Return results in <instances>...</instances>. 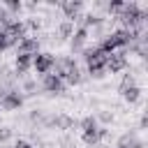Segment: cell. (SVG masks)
<instances>
[{
	"label": "cell",
	"mask_w": 148,
	"mask_h": 148,
	"mask_svg": "<svg viewBox=\"0 0 148 148\" xmlns=\"http://www.w3.org/2000/svg\"><path fill=\"white\" fill-rule=\"evenodd\" d=\"M53 62H56V58H53L51 53H35V56H32V69H35L37 74H42V76L51 74Z\"/></svg>",
	"instance_id": "cell-1"
},
{
	"label": "cell",
	"mask_w": 148,
	"mask_h": 148,
	"mask_svg": "<svg viewBox=\"0 0 148 148\" xmlns=\"http://www.w3.org/2000/svg\"><path fill=\"white\" fill-rule=\"evenodd\" d=\"M0 106H2L5 111H16V109H21V106H23V95H21V90H18V88L7 90V92L2 95V99H0Z\"/></svg>",
	"instance_id": "cell-2"
},
{
	"label": "cell",
	"mask_w": 148,
	"mask_h": 148,
	"mask_svg": "<svg viewBox=\"0 0 148 148\" xmlns=\"http://www.w3.org/2000/svg\"><path fill=\"white\" fill-rule=\"evenodd\" d=\"M104 69L111 72V74H118V72L127 69V56H125V51L109 53V58H106V67H104Z\"/></svg>",
	"instance_id": "cell-3"
},
{
	"label": "cell",
	"mask_w": 148,
	"mask_h": 148,
	"mask_svg": "<svg viewBox=\"0 0 148 148\" xmlns=\"http://www.w3.org/2000/svg\"><path fill=\"white\" fill-rule=\"evenodd\" d=\"M88 37H90V30H86V28H74V32H72V39H69V49H72V53H81L83 49H86V42H88Z\"/></svg>",
	"instance_id": "cell-4"
},
{
	"label": "cell",
	"mask_w": 148,
	"mask_h": 148,
	"mask_svg": "<svg viewBox=\"0 0 148 148\" xmlns=\"http://www.w3.org/2000/svg\"><path fill=\"white\" fill-rule=\"evenodd\" d=\"M16 53H25V56L39 53V37H37V35H25V37L16 44Z\"/></svg>",
	"instance_id": "cell-5"
},
{
	"label": "cell",
	"mask_w": 148,
	"mask_h": 148,
	"mask_svg": "<svg viewBox=\"0 0 148 148\" xmlns=\"http://www.w3.org/2000/svg\"><path fill=\"white\" fill-rule=\"evenodd\" d=\"M58 7L62 9L65 18L74 23V21H79V14H81V9H83V2H81V0H65V2H60Z\"/></svg>",
	"instance_id": "cell-6"
},
{
	"label": "cell",
	"mask_w": 148,
	"mask_h": 148,
	"mask_svg": "<svg viewBox=\"0 0 148 148\" xmlns=\"http://www.w3.org/2000/svg\"><path fill=\"white\" fill-rule=\"evenodd\" d=\"M42 86H44V90L51 92V95H60V92H65V81L58 79L56 74H46V76L42 79Z\"/></svg>",
	"instance_id": "cell-7"
},
{
	"label": "cell",
	"mask_w": 148,
	"mask_h": 148,
	"mask_svg": "<svg viewBox=\"0 0 148 148\" xmlns=\"http://www.w3.org/2000/svg\"><path fill=\"white\" fill-rule=\"evenodd\" d=\"M32 67V56H25V53H16V60H14V74L16 76H25V72Z\"/></svg>",
	"instance_id": "cell-8"
},
{
	"label": "cell",
	"mask_w": 148,
	"mask_h": 148,
	"mask_svg": "<svg viewBox=\"0 0 148 148\" xmlns=\"http://www.w3.org/2000/svg\"><path fill=\"white\" fill-rule=\"evenodd\" d=\"M120 95H123V99L127 102V104H136L139 99H141V88L134 83V86H127V88H120Z\"/></svg>",
	"instance_id": "cell-9"
},
{
	"label": "cell",
	"mask_w": 148,
	"mask_h": 148,
	"mask_svg": "<svg viewBox=\"0 0 148 148\" xmlns=\"http://www.w3.org/2000/svg\"><path fill=\"white\" fill-rule=\"evenodd\" d=\"M139 136H136V132H125V134H120L118 136V141H116V148H134V141H136Z\"/></svg>",
	"instance_id": "cell-10"
},
{
	"label": "cell",
	"mask_w": 148,
	"mask_h": 148,
	"mask_svg": "<svg viewBox=\"0 0 148 148\" xmlns=\"http://www.w3.org/2000/svg\"><path fill=\"white\" fill-rule=\"evenodd\" d=\"M79 127H81V132H83V134H88V132H95L99 125H97L95 116H86V118H81V120H79Z\"/></svg>",
	"instance_id": "cell-11"
},
{
	"label": "cell",
	"mask_w": 148,
	"mask_h": 148,
	"mask_svg": "<svg viewBox=\"0 0 148 148\" xmlns=\"http://www.w3.org/2000/svg\"><path fill=\"white\" fill-rule=\"evenodd\" d=\"M74 28H76V25H74L72 21L62 18V21H60V25H58V37H60V39H65V37H72Z\"/></svg>",
	"instance_id": "cell-12"
},
{
	"label": "cell",
	"mask_w": 148,
	"mask_h": 148,
	"mask_svg": "<svg viewBox=\"0 0 148 148\" xmlns=\"http://www.w3.org/2000/svg\"><path fill=\"white\" fill-rule=\"evenodd\" d=\"M2 7L7 9L9 16H14V14H18V12L23 9V2H21V0H7V2H2Z\"/></svg>",
	"instance_id": "cell-13"
},
{
	"label": "cell",
	"mask_w": 148,
	"mask_h": 148,
	"mask_svg": "<svg viewBox=\"0 0 148 148\" xmlns=\"http://www.w3.org/2000/svg\"><path fill=\"white\" fill-rule=\"evenodd\" d=\"M83 81V74H81V69L76 67V69H72L69 74H67V79H65V83H72V86H76V83H81Z\"/></svg>",
	"instance_id": "cell-14"
},
{
	"label": "cell",
	"mask_w": 148,
	"mask_h": 148,
	"mask_svg": "<svg viewBox=\"0 0 148 148\" xmlns=\"http://www.w3.org/2000/svg\"><path fill=\"white\" fill-rule=\"evenodd\" d=\"M123 5H125L123 0H111V2H106V12H109V14H118V12L123 9Z\"/></svg>",
	"instance_id": "cell-15"
},
{
	"label": "cell",
	"mask_w": 148,
	"mask_h": 148,
	"mask_svg": "<svg viewBox=\"0 0 148 148\" xmlns=\"http://www.w3.org/2000/svg\"><path fill=\"white\" fill-rule=\"evenodd\" d=\"M28 120H30V123H37V125H42V120H44V111H39V109H32V111H30V116H28Z\"/></svg>",
	"instance_id": "cell-16"
},
{
	"label": "cell",
	"mask_w": 148,
	"mask_h": 148,
	"mask_svg": "<svg viewBox=\"0 0 148 148\" xmlns=\"http://www.w3.org/2000/svg\"><path fill=\"white\" fill-rule=\"evenodd\" d=\"M95 120H99V123L109 125V123H113V113H111V111H99V113L95 116Z\"/></svg>",
	"instance_id": "cell-17"
},
{
	"label": "cell",
	"mask_w": 148,
	"mask_h": 148,
	"mask_svg": "<svg viewBox=\"0 0 148 148\" xmlns=\"http://www.w3.org/2000/svg\"><path fill=\"white\" fill-rule=\"evenodd\" d=\"M35 88H37V83H35L32 79H25V81H23V90H21V92H25V95H32V92H35Z\"/></svg>",
	"instance_id": "cell-18"
},
{
	"label": "cell",
	"mask_w": 148,
	"mask_h": 148,
	"mask_svg": "<svg viewBox=\"0 0 148 148\" xmlns=\"http://www.w3.org/2000/svg\"><path fill=\"white\" fill-rule=\"evenodd\" d=\"M12 139V127H0V143H7Z\"/></svg>",
	"instance_id": "cell-19"
},
{
	"label": "cell",
	"mask_w": 148,
	"mask_h": 148,
	"mask_svg": "<svg viewBox=\"0 0 148 148\" xmlns=\"http://www.w3.org/2000/svg\"><path fill=\"white\" fill-rule=\"evenodd\" d=\"M12 44H9V39H7V35H5V30L0 28V53L5 51V49H9Z\"/></svg>",
	"instance_id": "cell-20"
},
{
	"label": "cell",
	"mask_w": 148,
	"mask_h": 148,
	"mask_svg": "<svg viewBox=\"0 0 148 148\" xmlns=\"http://www.w3.org/2000/svg\"><path fill=\"white\" fill-rule=\"evenodd\" d=\"M14 148H35L30 141H25V139H18L16 143H14Z\"/></svg>",
	"instance_id": "cell-21"
},
{
	"label": "cell",
	"mask_w": 148,
	"mask_h": 148,
	"mask_svg": "<svg viewBox=\"0 0 148 148\" xmlns=\"http://www.w3.org/2000/svg\"><path fill=\"white\" fill-rule=\"evenodd\" d=\"M139 127H141V130H146V127H148V116H146V113L141 116V120H139Z\"/></svg>",
	"instance_id": "cell-22"
},
{
	"label": "cell",
	"mask_w": 148,
	"mask_h": 148,
	"mask_svg": "<svg viewBox=\"0 0 148 148\" xmlns=\"http://www.w3.org/2000/svg\"><path fill=\"white\" fill-rule=\"evenodd\" d=\"M0 148H9V146H7V143H0Z\"/></svg>",
	"instance_id": "cell-23"
},
{
	"label": "cell",
	"mask_w": 148,
	"mask_h": 148,
	"mask_svg": "<svg viewBox=\"0 0 148 148\" xmlns=\"http://www.w3.org/2000/svg\"><path fill=\"white\" fill-rule=\"evenodd\" d=\"M2 95H5V92H2V90H0V99H2Z\"/></svg>",
	"instance_id": "cell-24"
}]
</instances>
